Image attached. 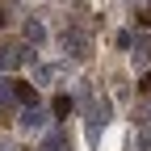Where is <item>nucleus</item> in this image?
<instances>
[{
    "mask_svg": "<svg viewBox=\"0 0 151 151\" xmlns=\"http://www.w3.org/2000/svg\"><path fill=\"white\" fill-rule=\"evenodd\" d=\"M109 113H113L109 97H88V139H97L101 130L109 126Z\"/></svg>",
    "mask_w": 151,
    "mask_h": 151,
    "instance_id": "obj_1",
    "label": "nucleus"
},
{
    "mask_svg": "<svg viewBox=\"0 0 151 151\" xmlns=\"http://www.w3.org/2000/svg\"><path fill=\"white\" fill-rule=\"evenodd\" d=\"M34 55L21 46V42H4L0 46V71H13V67H21V63H29Z\"/></svg>",
    "mask_w": 151,
    "mask_h": 151,
    "instance_id": "obj_2",
    "label": "nucleus"
},
{
    "mask_svg": "<svg viewBox=\"0 0 151 151\" xmlns=\"http://www.w3.org/2000/svg\"><path fill=\"white\" fill-rule=\"evenodd\" d=\"M0 25H4V13H0Z\"/></svg>",
    "mask_w": 151,
    "mask_h": 151,
    "instance_id": "obj_11",
    "label": "nucleus"
},
{
    "mask_svg": "<svg viewBox=\"0 0 151 151\" xmlns=\"http://www.w3.org/2000/svg\"><path fill=\"white\" fill-rule=\"evenodd\" d=\"M63 50L71 55V59H88V50H92V38L84 29H67L63 34Z\"/></svg>",
    "mask_w": 151,
    "mask_h": 151,
    "instance_id": "obj_3",
    "label": "nucleus"
},
{
    "mask_svg": "<svg viewBox=\"0 0 151 151\" xmlns=\"http://www.w3.org/2000/svg\"><path fill=\"white\" fill-rule=\"evenodd\" d=\"M25 42L42 46V42H46V25H42V21H25Z\"/></svg>",
    "mask_w": 151,
    "mask_h": 151,
    "instance_id": "obj_8",
    "label": "nucleus"
},
{
    "mask_svg": "<svg viewBox=\"0 0 151 151\" xmlns=\"http://www.w3.org/2000/svg\"><path fill=\"white\" fill-rule=\"evenodd\" d=\"M71 109H76V101L67 97V92H59V97H55V101H50V113H55V118H67V113H71Z\"/></svg>",
    "mask_w": 151,
    "mask_h": 151,
    "instance_id": "obj_9",
    "label": "nucleus"
},
{
    "mask_svg": "<svg viewBox=\"0 0 151 151\" xmlns=\"http://www.w3.org/2000/svg\"><path fill=\"white\" fill-rule=\"evenodd\" d=\"M38 151H71V139H67V130H50V134L42 139V147Z\"/></svg>",
    "mask_w": 151,
    "mask_h": 151,
    "instance_id": "obj_7",
    "label": "nucleus"
},
{
    "mask_svg": "<svg viewBox=\"0 0 151 151\" xmlns=\"http://www.w3.org/2000/svg\"><path fill=\"white\" fill-rule=\"evenodd\" d=\"M130 59H134V67H147L151 63V38L147 34H139L134 42H130Z\"/></svg>",
    "mask_w": 151,
    "mask_h": 151,
    "instance_id": "obj_4",
    "label": "nucleus"
},
{
    "mask_svg": "<svg viewBox=\"0 0 151 151\" xmlns=\"http://www.w3.org/2000/svg\"><path fill=\"white\" fill-rule=\"evenodd\" d=\"M9 88H13V101H21L25 109H29V105H38V88H34V84H25V80H13Z\"/></svg>",
    "mask_w": 151,
    "mask_h": 151,
    "instance_id": "obj_6",
    "label": "nucleus"
},
{
    "mask_svg": "<svg viewBox=\"0 0 151 151\" xmlns=\"http://www.w3.org/2000/svg\"><path fill=\"white\" fill-rule=\"evenodd\" d=\"M147 122H151V105H147Z\"/></svg>",
    "mask_w": 151,
    "mask_h": 151,
    "instance_id": "obj_10",
    "label": "nucleus"
},
{
    "mask_svg": "<svg viewBox=\"0 0 151 151\" xmlns=\"http://www.w3.org/2000/svg\"><path fill=\"white\" fill-rule=\"evenodd\" d=\"M17 126H21V130H42V126H46V113L38 109V105H29V109H21Z\"/></svg>",
    "mask_w": 151,
    "mask_h": 151,
    "instance_id": "obj_5",
    "label": "nucleus"
}]
</instances>
